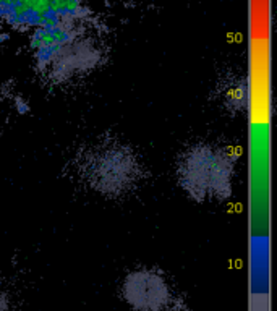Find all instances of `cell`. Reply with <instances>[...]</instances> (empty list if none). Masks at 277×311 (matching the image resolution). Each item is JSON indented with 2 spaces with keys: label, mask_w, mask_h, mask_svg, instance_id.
Segmentation results:
<instances>
[{
  "label": "cell",
  "mask_w": 277,
  "mask_h": 311,
  "mask_svg": "<svg viewBox=\"0 0 277 311\" xmlns=\"http://www.w3.org/2000/svg\"><path fill=\"white\" fill-rule=\"evenodd\" d=\"M8 310V297L7 292L0 287V311H7Z\"/></svg>",
  "instance_id": "2"
},
{
  "label": "cell",
  "mask_w": 277,
  "mask_h": 311,
  "mask_svg": "<svg viewBox=\"0 0 277 311\" xmlns=\"http://www.w3.org/2000/svg\"><path fill=\"white\" fill-rule=\"evenodd\" d=\"M123 298L138 311H166L172 294L159 272L141 269L130 272L123 281Z\"/></svg>",
  "instance_id": "1"
}]
</instances>
